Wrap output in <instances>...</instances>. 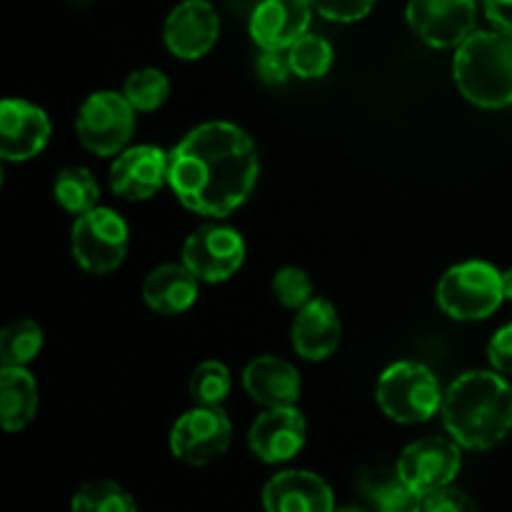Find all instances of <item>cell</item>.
I'll return each mask as SVG.
<instances>
[{
  "instance_id": "cell-20",
  "label": "cell",
  "mask_w": 512,
  "mask_h": 512,
  "mask_svg": "<svg viewBox=\"0 0 512 512\" xmlns=\"http://www.w3.org/2000/svg\"><path fill=\"white\" fill-rule=\"evenodd\" d=\"M198 283L193 270L180 263H163L148 273L143 283V300L153 313L180 315L198 300Z\"/></svg>"
},
{
  "instance_id": "cell-10",
  "label": "cell",
  "mask_w": 512,
  "mask_h": 512,
  "mask_svg": "<svg viewBox=\"0 0 512 512\" xmlns=\"http://www.w3.org/2000/svg\"><path fill=\"white\" fill-rule=\"evenodd\" d=\"M410 30L430 48H458L475 33V0H408L405 8Z\"/></svg>"
},
{
  "instance_id": "cell-8",
  "label": "cell",
  "mask_w": 512,
  "mask_h": 512,
  "mask_svg": "<svg viewBox=\"0 0 512 512\" xmlns=\"http://www.w3.org/2000/svg\"><path fill=\"white\" fill-rule=\"evenodd\" d=\"M233 423L223 405H195L193 410L180 415L170 430V450L185 465L213 463L215 458L230 448Z\"/></svg>"
},
{
  "instance_id": "cell-29",
  "label": "cell",
  "mask_w": 512,
  "mask_h": 512,
  "mask_svg": "<svg viewBox=\"0 0 512 512\" xmlns=\"http://www.w3.org/2000/svg\"><path fill=\"white\" fill-rule=\"evenodd\" d=\"M273 295L283 308L300 310L313 300V280L298 265H285L273 275Z\"/></svg>"
},
{
  "instance_id": "cell-14",
  "label": "cell",
  "mask_w": 512,
  "mask_h": 512,
  "mask_svg": "<svg viewBox=\"0 0 512 512\" xmlns=\"http://www.w3.org/2000/svg\"><path fill=\"white\" fill-rule=\"evenodd\" d=\"M308 440V423L295 405L288 408H268L250 425L248 445L258 460L268 465H280L293 460Z\"/></svg>"
},
{
  "instance_id": "cell-12",
  "label": "cell",
  "mask_w": 512,
  "mask_h": 512,
  "mask_svg": "<svg viewBox=\"0 0 512 512\" xmlns=\"http://www.w3.org/2000/svg\"><path fill=\"white\" fill-rule=\"evenodd\" d=\"M220 38V15L210 0H183L170 10L163 25V40L178 60H200Z\"/></svg>"
},
{
  "instance_id": "cell-2",
  "label": "cell",
  "mask_w": 512,
  "mask_h": 512,
  "mask_svg": "<svg viewBox=\"0 0 512 512\" xmlns=\"http://www.w3.org/2000/svg\"><path fill=\"white\" fill-rule=\"evenodd\" d=\"M443 425L465 450H490L512 433V385L498 370H473L443 395Z\"/></svg>"
},
{
  "instance_id": "cell-31",
  "label": "cell",
  "mask_w": 512,
  "mask_h": 512,
  "mask_svg": "<svg viewBox=\"0 0 512 512\" xmlns=\"http://www.w3.org/2000/svg\"><path fill=\"white\" fill-rule=\"evenodd\" d=\"M255 73L265 85H285L293 75L288 50H263L255 60Z\"/></svg>"
},
{
  "instance_id": "cell-1",
  "label": "cell",
  "mask_w": 512,
  "mask_h": 512,
  "mask_svg": "<svg viewBox=\"0 0 512 512\" xmlns=\"http://www.w3.org/2000/svg\"><path fill=\"white\" fill-rule=\"evenodd\" d=\"M260 158L240 125L210 120L168 153V185L190 213L223 220L255 190Z\"/></svg>"
},
{
  "instance_id": "cell-4",
  "label": "cell",
  "mask_w": 512,
  "mask_h": 512,
  "mask_svg": "<svg viewBox=\"0 0 512 512\" xmlns=\"http://www.w3.org/2000/svg\"><path fill=\"white\" fill-rule=\"evenodd\" d=\"M443 390L433 370L423 363L403 360L383 370L375 390L380 410L393 423H425L443 408Z\"/></svg>"
},
{
  "instance_id": "cell-3",
  "label": "cell",
  "mask_w": 512,
  "mask_h": 512,
  "mask_svg": "<svg viewBox=\"0 0 512 512\" xmlns=\"http://www.w3.org/2000/svg\"><path fill=\"white\" fill-rule=\"evenodd\" d=\"M453 78L465 100L485 110L512 105V38L475 30L453 58Z\"/></svg>"
},
{
  "instance_id": "cell-27",
  "label": "cell",
  "mask_w": 512,
  "mask_h": 512,
  "mask_svg": "<svg viewBox=\"0 0 512 512\" xmlns=\"http://www.w3.org/2000/svg\"><path fill=\"white\" fill-rule=\"evenodd\" d=\"M288 58L293 75L303 80H318L328 75V70L333 68V45L325 38H320V35L308 33L298 43L290 45Z\"/></svg>"
},
{
  "instance_id": "cell-30",
  "label": "cell",
  "mask_w": 512,
  "mask_h": 512,
  "mask_svg": "<svg viewBox=\"0 0 512 512\" xmlns=\"http://www.w3.org/2000/svg\"><path fill=\"white\" fill-rule=\"evenodd\" d=\"M315 13L323 15L333 23H355L370 15L375 8V0H310Z\"/></svg>"
},
{
  "instance_id": "cell-18",
  "label": "cell",
  "mask_w": 512,
  "mask_h": 512,
  "mask_svg": "<svg viewBox=\"0 0 512 512\" xmlns=\"http://www.w3.org/2000/svg\"><path fill=\"white\" fill-rule=\"evenodd\" d=\"M290 338H293L295 353L303 360H310V363L328 360L340 348V338H343V323L335 305L325 298H313L308 305H303L293 320Z\"/></svg>"
},
{
  "instance_id": "cell-11",
  "label": "cell",
  "mask_w": 512,
  "mask_h": 512,
  "mask_svg": "<svg viewBox=\"0 0 512 512\" xmlns=\"http://www.w3.org/2000/svg\"><path fill=\"white\" fill-rule=\"evenodd\" d=\"M460 465H463V455H460V445L455 440L423 438L410 443L400 453L395 473L405 485H410L415 493L425 498L435 490L448 488L455 475L460 473Z\"/></svg>"
},
{
  "instance_id": "cell-15",
  "label": "cell",
  "mask_w": 512,
  "mask_h": 512,
  "mask_svg": "<svg viewBox=\"0 0 512 512\" xmlns=\"http://www.w3.org/2000/svg\"><path fill=\"white\" fill-rule=\"evenodd\" d=\"M313 13L310 0H260L250 15V38L260 50H288L308 35Z\"/></svg>"
},
{
  "instance_id": "cell-16",
  "label": "cell",
  "mask_w": 512,
  "mask_h": 512,
  "mask_svg": "<svg viewBox=\"0 0 512 512\" xmlns=\"http://www.w3.org/2000/svg\"><path fill=\"white\" fill-rule=\"evenodd\" d=\"M110 190L123 200H148L168 183V153L155 145H135L110 165Z\"/></svg>"
},
{
  "instance_id": "cell-19",
  "label": "cell",
  "mask_w": 512,
  "mask_h": 512,
  "mask_svg": "<svg viewBox=\"0 0 512 512\" xmlns=\"http://www.w3.org/2000/svg\"><path fill=\"white\" fill-rule=\"evenodd\" d=\"M243 388L250 395V400L268 408H288L298 405L300 390V373L288 360H280L275 355H260L250 360L243 370Z\"/></svg>"
},
{
  "instance_id": "cell-21",
  "label": "cell",
  "mask_w": 512,
  "mask_h": 512,
  "mask_svg": "<svg viewBox=\"0 0 512 512\" xmlns=\"http://www.w3.org/2000/svg\"><path fill=\"white\" fill-rule=\"evenodd\" d=\"M38 383L28 368H0V420L5 433H20L38 413Z\"/></svg>"
},
{
  "instance_id": "cell-5",
  "label": "cell",
  "mask_w": 512,
  "mask_h": 512,
  "mask_svg": "<svg viewBox=\"0 0 512 512\" xmlns=\"http://www.w3.org/2000/svg\"><path fill=\"white\" fill-rule=\"evenodd\" d=\"M435 300L448 318L485 320L505 300L503 273L485 260H465L440 278Z\"/></svg>"
},
{
  "instance_id": "cell-28",
  "label": "cell",
  "mask_w": 512,
  "mask_h": 512,
  "mask_svg": "<svg viewBox=\"0 0 512 512\" xmlns=\"http://www.w3.org/2000/svg\"><path fill=\"white\" fill-rule=\"evenodd\" d=\"M368 498L378 512H423V495L415 493L400 475H380L368 483Z\"/></svg>"
},
{
  "instance_id": "cell-32",
  "label": "cell",
  "mask_w": 512,
  "mask_h": 512,
  "mask_svg": "<svg viewBox=\"0 0 512 512\" xmlns=\"http://www.w3.org/2000/svg\"><path fill=\"white\" fill-rule=\"evenodd\" d=\"M423 512H478L470 495H465L458 488H440L435 493L425 495Z\"/></svg>"
},
{
  "instance_id": "cell-7",
  "label": "cell",
  "mask_w": 512,
  "mask_h": 512,
  "mask_svg": "<svg viewBox=\"0 0 512 512\" xmlns=\"http://www.w3.org/2000/svg\"><path fill=\"white\" fill-rule=\"evenodd\" d=\"M75 133L80 145L100 158L123 153L135 133V108L123 93L98 90L80 105Z\"/></svg>"
},
{
  "instance_id": "cell-24",
  "label": "cell",
  "mask_w": 512,
  "mask_h": 512,
  "mask_svg": "<svg viewBox=\"0 0 512 512\" xmlns=\"http://www.w3.org/2000/svg\"><path fill=\"white\" fill-rule=\"evenodd\" d=\"M73 512H138L128 490L113 480H90L73 495Z\"/></svg>"
},
{
  "instance_id": "cell-25",
  "label": "cell",
  "mask_w": 512,
  "mask_h": 512,
  "mask_svg": "<svg viewBox=\"0 0 512 512\" xmlns=\"http://www.w3.org/2000/svg\"><path fill=\"white\" fill-rule=\"evenodd\" d=\"M123 95L133 105L135 113H153L163 108L170 98V80L158 68H140L128 75L123 85Z\"/></svg>"
},
{
  "instance_id": "cell-17",
  "label": "cell",
  "mask_w": 512,
  "mask_h": 512,
  "mask_svg": "<svg viewBox=\"0 0 512 512\" xmlns=\"http://www.w3.org/2000/svg\"><path fill=\"white\" fill-rule=\"evenodd\" d=\"M265 512H335L330 485L310 470H283L263 488Z\"/></svg>"
},
{
  "instance_id": "cell-13",
  "label": "cell",
  "mask_w": 512,
  "mask_h": 512,
  "mask_svg": "<svg viewBox=\"0 0 512 512\" xmlns=\"http://www.w3.org/2000/svg\"><path fill=\"white\" fill-rule=\"evenodd\" d=\"M48 113L20 98H5L0 103V158L5 163L33 160L50 143Z\"/></svg>"
},
{
  "instance_id": "cell-6",
  "label": "cell",
  "mask_w": 512,
  "mask_h": 512,
  "mask_svg": "<svg viewBox=\"0 0 512 512\" xmlns=\"http://www.w3.org/2000/svg\"><path fill=\"white\" fill-rule=\"evenodd\" d=\"M128 245V223L113 208H93L73 223L70 250L85 273L108 275L118 270L128 255Z\"/></svg>"
},
{
  "instance_id": "cell-33",
  "label": "cell",
  "mask_w": 512,
  "mask_h": 512,
  "mask_svg": "<svg viewBox=\"0 0 512 512\" xmlns=\"http://www.w3.org/2000/svg\"><path fill=\"white\" fill-rule=\"evenodd\" d=\"M488 360L493 370L512 375V323L503 325L488 343Z\"/></svg>"
},
{
  "instance_id": "cell-35",
  "label": "cell",
  "mask_w": 512,
  "mask_h": 512,
  "mask_svg": "<svg viewBox=\"0 0 512 512\" xmlns=\"http://www.w3.org/2000/svg\"><path fill=\"white\" fill-rule=\"evenodd\" d=\"M503 293L505 300H512V268L503 270Z\"/></svg>"
},
{
  "instance_id": "cell-36",
  "label": "cell",
  "mask_w": 512,
  "mask_h": 512,
  "mask_svg": "<svg viewBox=\"0 0 512 512\" xmlns=\"http://www.w3.org/2000/svg\"><path fill=\"white\" fill-rule=\"evenodd\" d=\"M335 512H368V510L355 508V505H348V508H335Z\"/></svg>"
},
{
  "instance_id": "cell-34",
  "label": "cell",
  "mask_w": 512,
  "mask_h": 512,
  "mask_svg": "<svg viewBox=\"0 0 512 512\" xmlns=\"http://www.w3.org/2000/svg\"><path fill=\"white\" fill-rule=\"evenodd\" d=\"M483 10L498 33L512 38V0H483Z\"/></svg>"
},
{
  "instance_id": "cell-9",
  "label": "cell",
  "mask_w": 512,
  "mask_h": 512,
  "mask_svg": "<svg viewBox=\"0 0 512 512\" xmlns=\"http://www.w3.org/2000/svg\"><path fill=\"white\" fill-rule=\"evenodd\" d=\"M245 240L235 228L223 223L200 225L183 243L180 260L193 270L200 283H225L245 263Z\"/></svg>"
},
{
  "instance_id": "cell-22",
  "label": "cell",
  "mask_w": 512,
  "mask_h": 512,
  "mask_svg": "<svg viewBox=\"0 0 512 512\" xmlns=\"http://www.w3.org/2000/svg\"><path fill=\"white\" fill-rule=\"evenodd\" d=\"M53 195L60 208L73 215H83L88 210L98 208L100 188L88 168L70 165V168L58 170V175H55Z\"/></svg>"
},
{
  "instance_id": "cell-26",
  "label": "cell",
  "mask_w": 512,
  "mask_h": 512,
  "mask_svg": "<svg viewBox=\"0 0 512 512\" xmlns=\"http://www.w3.org/2000/svg\"><path fill=\"white\" fill-rule=\"evenodd\" d=\"M233 390V375L220 360H205L193 370L188 393L193 405H223Z\"/></svg>"
},
{
  "instance_id": "cell-23",
  "label": "cell",
  "mask_w": 512,
  "mask_h": 512,
  "mask_svg": "<svg viewBox=\"0 0 512 512\" xmlns=\"http://www.w3.org/2000/svg\"><path fill=\"white\" fill-rule=\"evenodd\" d=\"M40 350H43V328L35 320H15L0 333V360L10 368H28Z\"/></svg>"
}]
</instances>
